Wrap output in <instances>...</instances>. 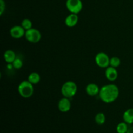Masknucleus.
<instances>
[{"label": "nucleus", "mask_w": 133, "mask_h": 133, "mask_svg": "<svg viewBox=\"0 0 133 133\" xmlns=\"http://www.w3.org/2000/svg\"><path fill=\"white\" fill-rule=\"evenodd\" d=\"M4 59L5 62L8 64H12V62L15 61L16 58V53L14 51L11 49H8L4 53Z\"/></svg>", "instance_id": "f8f14e48"}, {"label": "nucleus", "mask_w": 133, "mask_h": 133, "mask_svg": "<svg viewBox=\"0 0 133 133\" xmlns=\"http://www.w3.org/2000/svg\"><path fill=\"white\" fill-rule=\"evenodd\" d=\"M19 94L23 98H29L34 93L33 84L28 80L21 82L18 88Z\"/></svg>", "instance_id": "f03ea898"}, {"label": "nucleus", "mask_w": 133, "mask_h": 133, "mask_svg": "<svg viewBox=\"0 0 133 133\" xmlns=\"http://www.w3.org/2000/svg\"><path fill=\"white\" fill-rule=\"evenodd\" d=\"M25 37L28 42L35 44L40 41L42 38V34L39 30L31 28L25 31Z\"/></svg>", "instance_id": "39448f33"}, {"label": "nucleus", "mask_w": 133, "mask_h": 133, "mask_svg": "<svg viewBox=\"0 0 133 133\" xmlns=\"http://www.w3.org/2000/svg\"><path fill=\"white\" fill-rule=\"evenodd\" d=\"M77 92V86L74 82L69 81L62 84L61 88V93L65 97L71 98L75 96Z\"/></svg>", "instance_id": "7ed1b4c3"}, {"label": "nucleus", "mask_w": 133, "mask_h": 133, "mask_svg": "<svg viewBox=\"0 0 133 133\" xmlns=\"http://www.w3.org/2000/svg\"><path fill=\"white\" fill-rule=\"evenodd\" d=\"M121 64L120 58L118 57H113L110 59V66L114 68H118Z\"/></svg>", "instance_id": "a211bd4d"}, {"label": "nucleus", "mask_w": 133, "mask_h": 133, "mask_svg": "<svg viewBox=\"0 0 133 133\" xmlns=\"http://www.w3.org/2000/svg\"><path fill=\"white\" fill-rule=\"evenodd\" d=\"M119 94L118 87L114 84L104 85L100 88L99 96L102 101L106 103H110L118 99Z\"/></svg>", "instance_id": "f257e3e1"}, {"label": "nucleus", "mask_w": 133, "mask_h": 133, "mask_svg": "<svg viewBox=\"0 0 133 133\" xmlns=\"http://www.w3.org/2000/svg\"><path fill=\"white\" fill-rule=\"evenodd\" d=\"M27 80L32 84H38L40 81V75L36 72H32L29 74Z\"/></svg>", "instance_id": "4468645a"}, {"label": "nucleus", "mask_w": 133, "mask_h": 133, "mask_svg": "<svg viewBox=\"0 0 133 133\" xmlns=\"http://www.w3.org/2000/svg\"><path fill=\"white\" fill-rule=\"evenodd\" d=\"M127 133H133V126L128 129V131H127Z\"/></svg>", "instance_id": "412c9836"}, {"label": "nucleus", "mask_w": 133, "mask_h": 133, "mask_svg": "<svg viewBox=\"0 0 133 133\" xmlns=\"http://www.w3.org/2000/svg\"><path fill=\"white\" fill-rule=\"evenodd\" d=\"M71 104L70 98L62 97L58 103V109L62 112H67L71 109Z\"/></svg>", "instance_id": "6e6552de"}, {"label": "nucleus", "mask_w": 133, "mask_h": 133, "mask_svg": "<svg viewBox=\"0 0 133 133\" xmlns=\"http://www.w3.org/2000/svg\"><path fill=\"white\" fill-rule=\"evenodd\" d=\"M110 59L107 54L103 52H100L95 57L96 63L101 68H107L110 66Z\"/></svg>", "instance_id": "423d86ee"}, {"label": "nucleus", "mask_w": 133, "mask_h": 133, "mask_svg": "<svg viewBox=\"0 0 133 133\" xmlns=\"http://www.w3.org/2000/svg\"><path fill=\"white\" fill-rule=\"evenodd\" d=\"M12 66L14 68V69H16V70H19L21 68H22L23 66V61L19 58H16L15 59V61L12 62Z\"/></svg>", "instance_id": "6ab92c4d"}, {"label": "nucleus", "mask_w": 133, "mask_h": 133, "mask_svg": "<svg viewBox=\"0 0 133 133\" xmlns=\"http://www.w3.org/2000/svg\"><path fill=\"white\" fill-rule=\"evenodd\" d=\"M128 129L129 127L126 122H121L117 125L116 131L118 133H127Z\"/></svg>", "instance_id": "dca6fc26"}, {"label": "nucleus", "mask_w": 133, "mask_h": 133, "mask_svg": "<svg viewBox=\"0 0 133 133\" xmlns=\"http://www.w3.org/2000/svg\"><path fill=\"white\" fill-rule=\"evenodd\" d=\"M118 71L116 68L109 66L105 70V77L109 81H114L118 78Z\"/></svg>", "instance_id": "1a4fd4ad"}, {"label": "nucleus", "mask_w": 133, "mask_h": 133, "mask_svg": "<svg viewBox=\"0 0 133 133\" xmlns=\"http://www.w3.org/2000/svg\"><path fill=\"white\" fill-rule=\"evenodd\" d=\"M123 119L125 122L127 124H132L133 123V108L127 109L123 113Z\"/></svg>", "instance_id": "ddd939ff"}, {"label": "nucleus", "mask_w": 133, "mask_h": 133, "mask_svg": "<svg viewBox=\"0 0 133 133\" xmlns=\"http://www.w3.org/2000/svg\"><path fill=\"white\" fill-rule=\"evenodd\" d=\"M79 16L77 14L71 13L65 19V24L68 27H74L77 24Z\"/></svg>", "instance_id": "9d476101"}, {"label": "nucleus", "mask_w": 133, "mask_h": 133, "mask_svg": "<svg viewBox=\"0 0 133 133\" xmlns=\"http://www.w3.org/2000/svg\"><path fill=\"white\" fill-rule=\"evenodd\" d=\"M21 25L22 26V27H23L25 31H27V30L32 28V22H31L29 19H27V18L23 19V21L22 22V23H21Z\"/></svg>", "instance_id": "f3484780"}, {"label": "nucleus", "mask_w": 133, "mask_h": 133, "mask_svg": "<svg viewBox=\"0 0 133 133\" xmlns=\"http://www.w3.org/2000/svg\"><path fill=\"white\" fill-rule=\"evenodd\" d=\"M106 120V118H105V115L103 112H99L95 116V121H96V123L97 125H101L104 124Z\"/></svg>", "instance_id": "2eb2a0df"}, {"label": "nucleus", "mask_w": 133, "mask_h": 133, "mask_svg": "<svg viewBox=\"0 0 133 133\" xmlns=\"http://www.w3.org/2000/svg\"><path fill=\"white\" fill-rule=\"evenodd\" d=\"M25 31L22 25H15L10 29V35L13 38L19 39L25 36Z\"/></svg>", "instance_id": "0eeeda50"}, {"label": "nucleus", "mask_w": 133, "mask_h": 133, "mask_svg": "<svg viewBox=\"0 0 133 133\" xmlns=\"http://www.w3.org/2000/svg\"><path fill=\"white\" fill-rule=\"evenodd\" d=\"M6 5L4 0H0V15H3L5 10Z\"/></svg>", "instance_id": "aec40b11"}, {"label": "nucleus", "mask_w": 133, "mask_h": 133, "mask_svg": "<svg viewBox=\"0 0 133 133\" xmlns=\"http://www.w3.org/2000/svg\"><path fill=\"white\" fill-rule=\"evenodd\" d=\"M66 6L71 13L78 14L83 9V5L81 0H66Z\"/></svg>", "instance_id": "20e7f679"}, {"label": "nucleus", "mask_w": 133, "mask_h": 133, "mask_svg": "<svg viewBox=\"0 0 133 133\" xmlns=\"http://www.w3.org/2000/svg\"><path fill=\"white\" fill-rule=\"evenodd\" d=\"M100 88L98 86L94 83H90L86 87V92L90 96H96L99 94Z\"/></svg>", "instance_id": "9b49d317"}]
</instances>
